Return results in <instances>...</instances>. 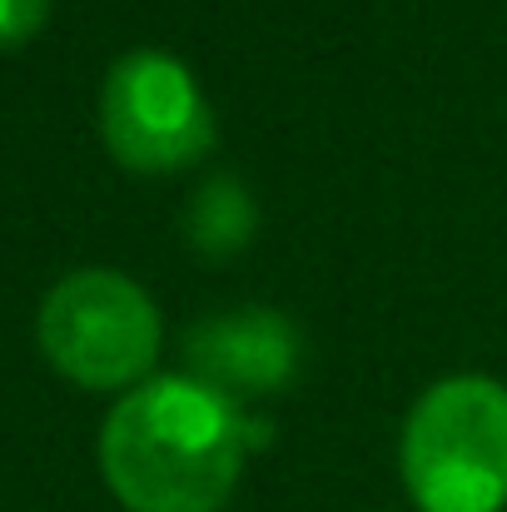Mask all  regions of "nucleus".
I'll list each match as a JSON object with an SVG mask.
<instances>
[{
	"mask_svg": "<svg viewBox=\"0 0 507 512\" xmlns=\"http://www.w3.org/2000/svg\"><path fill=\"white\" fill-rule=\"evenodd\" d=\"M304 334L279 309H224L184 334V368L224 398H264L294 383Z\"/></svg>",
	"mask_w": 507,
	"mask_h": 512,
	"instance_id": "obj_5",
	"label": "nucleus"
},
{
	"mask_svg": "<svg viewBox=\"0 0 507 512\" xmlns=\"http://www.w3.org/2000/svg\"><path fill=\"white\" fill-rule=\"evenodd\" d=\"M50 15V0H0V50L30 40Z\"/></svg>",
	"mask_w": 507,
	"mask_h": 512,
	"instance_id": "obj_7",
	"label": "nucleus"
},
{
	"mask_svg": "<svg viewBox=\"0 0 507 512\" xmlns=\"http://www.w3.org/2000/svg\"><path fill=\"white\" fill-rule=\"evenodd\" d=\"M35 334L70 383L125 388L155 368L160 309L135 279L115 269H80L45 294Z\"/></svg>",
	"mask_w": 507,
	"mask_h": 512,
	"instance_id": "obj_3",
	"label": "nucleus"
},
{
	"mask_svg": "<svg viewBox=\"0 0 507 512\" xmlns=\"http://www.w3.org/2000/svg\"><path fill=\"white\" fill-rule=\"evenodd\" d=\"M254 428L239 403L165 373L125 393L100 428V473L130 512H219L244 473Z\"/></svg>",
	"mask_w": 507,
	"mask_h": 512,
	"instance_id": "obj_1",
	"label": "nucleus"
},
{
	"mask_svg": "<svg viewBox=\"0 0 507 512\" xmlns=\"http://www.w3.org/2000/svg\"><path fill=\"white\" fill-rule=\"evenodd\" d=\"M105 150L130 174H174L199 165L214 150V110L169 50H130L110 65L100 90Z\"/></svg>",
	"mask_w": 507,
	"mask_h": 512,
	"instance_id": "obj_4",
	"label": "nucleus"
},
{
	"mask_svg": "<svg viewBox=\"0 0 507 512\" xmlns=\"http://www.w3.org/2000/svg\"><path fill=\"white\" fill-rule=\"evenodd\" d=\"M259 234V204L234 170H214L184 204V244L204 264L239 259Z\"/></svg>",
	"mask_w": 507,
	"mask_h": 512,
	"instance_id": "obj_6",
	"label": "nucleus"
},
{
	"mask_svg": "<svg viewBox=\"0 0 507 512\" xmlns=\"http://www.w3.org/2000/svg\"><path fill=\"white\" fill-rule=\"evenodd\" d=\"M398 468L418 512H507V383L458 373L423 388Z\"/></svg>",
	"mask_w": 507,
	"mask_h": 512,
	"instance_id": "obj_2",
	"label": "nucleus"
}]
</instances>
